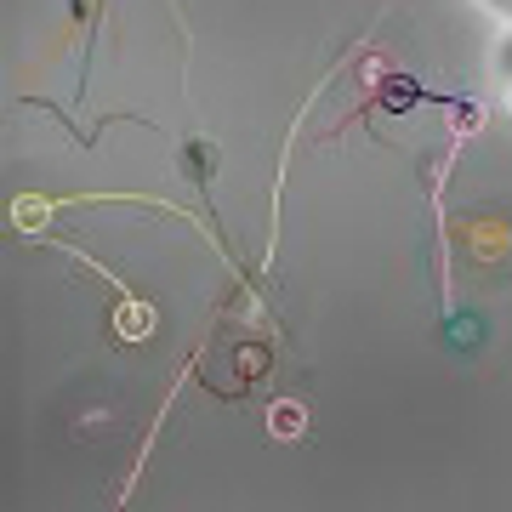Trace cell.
Instances as JSON below:
<instances>
[{"label":"cell","mask_w":512,"mask_h":512,"mask_svg":"<svg viewBox=\"0 0 512 512\" xmlns=\"http://www.w3.org/2000/svg\"><path fill=\"white\" fill-rule=\"evenodd\" d=\"M183 165H188V183H200V188H205L211 177H217V148L194 137V143H183Z\"/></svg>","instance_id":"cell-1"},{"label":"cell","mask_w":512,"mask_h":512,"mask_svg":"<svg viewBox=\"0 0 512 512\" xmlns=\"http://www.w3.org/2000/svg\"><path fill=\"white\" fill-rule=\"evenodd\" d=\"M274 433H302V410H291V399L279 404V416H274Z\"/></svg>","instance_id":"cell-2"}]
</instances>
